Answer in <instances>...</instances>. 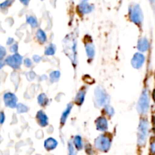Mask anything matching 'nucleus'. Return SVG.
I'll list each match as a JSON object with an SVG mask.
<instances>
[{
  "label": "nucleus",
  "mask_w": 155,
  "mask_h": 155,
  "mask_svg": "<svg viewBox=\"0 0 155 155\" xmlns=\"http://www.w3.org/2000/svg\"><path fill=\"white\" fill-rule=\"evenodd\" d=\"M148 127H149V124H148V120L145 119L141 120L139 125V129H138V145L139 146L142 147L146 143Z\"/></svg>",
  "instance_id": "f257e3e1"
},
{
  "label": "nucleus",
  "mask_w": 155,
  "mask_h": 155,
  "mask_svg": "<svg viewBox=\"0 0 155 155\" xmlns=\"http://www.w3.org/2000/svg\"><path fill=\"white\" fill-rule=\"evenodd\" d=\"M110 145H111V140L109 136H105V135H101L98 136L95 141V148L102 152H107L110 149Z\"/></svg>",
  "instance_id": "f03ea898"
},
{
  "label": "nucleus",
  "mask_w": 155,
  "mask_h": 155,
  "mask_svg": "<svg viewBox=\"0 0 155 155\" xmlns=\"http://www.w3.org/2000/svg\"><path fill=\"white\" fill-rule=\"evenodd\" d=\"M95 103L100 107L107 105L110 101V97L107 92L101 87L98 86L95 91Z\"/></svg>",
  "instance_id": "7ed1b4c3"
},
{
  "label": "nucleus",
  "mask_w": 155,
  "mask_h": 155,
  "mask_svg": "<svg viewBox=\"0 0 155 155\" xmlns=\"http://www.w3.org/2000/svg\"><path fill=\"white\" fill-rule=\"evenodd\" d=\"M138 110L142 114H145L148 112L149 108V95L147 89H144L139 99L137 106Z\"/></svg>",
  "instance_id": "20e7f679"
},
{
  "label": "nucleus",
  "mask_w": 155,
  "mask_h": 155,
  "mask_svg": "<svg viewBox=\"0 0 155 155\" xmlns=\"http://www.w3.org/2000/svg\"><path fill=\"white\" fill-rule=\"evenodd\" d=\"M130 18L133 23L137 25H140L143 21V14L139 5H135L130 8Z\"/></svg>",
  "instance_id": "39448f33"
},
{
  "label": "nucleus",
  "mask_w": 155,
  "mask_h": 155,
  "mask_svg": "<svg viewBox=\"0 0 155 155\" xmlns=\"http://www.w3.org/2000/svg\"><path fill=\"white\" fill-rule=\"evenodd\" d=\"M22 56L16 53V54L8 56L5 59V64H7L8 65H9L11 68H14V69H18L21 66V63H22Z\"/></svg>",
  "instance_id": "423d86ee"
},
{
  "label": "nucleus",
  "mask_w": 155,
  "mask_h": 155,
  "mask_svg": "<svg viewBox=\"0 0 155 155\" xmlns=\"http://www.w3.org/2000/svg\"><path fill=\"white\" fill-rule=\"evenodd\" d=\"M17 101H18V98H17L16 95L12 92H7L4 95V101L7 107H11V108L17 107L18 105Z\"/></svg>",
  "instance_id": "0eeeda50"
},
{
  "label": "nucleus",
  "mask_w": 155,
  "mask_h": 155,
  "mask_svg": "<svg viewBox=\"0 0 155 155\" xmlns=\"http://www.w3.org/2000/svg\"><path fill=\"white\" fill-rule=\"evenodd\" d=\"M145 60V56H144L142 53H136V54H134L133 58H132V66L134 68H136V69H139V68H142V66L143 65Z\"/></svg>",
  "instance_id": "6e6552de"
},
{
  "label": "nucleus",
  "mask_w": 155,
  "mask_h": 155,
  "mask_svg": "<svg viewBox=\"0 0 155 155\" xmlns=\"http://www.w3.org/2000/svg\"><path fill=\"white\" fill-rule=\"evenodd\" d=\"M94 8V6L92 5L89 4L88 2H82L78 5V11L80 13L85 15V14H89L92 12Z\"/></svg>",
  "instance_id": "1a4fd4ad"
},
{
  "label": "nucleus",
  "mask_w": 155,
  "mask_h": 155,
  "mask_svg": "<svg viewBox=\"0 0 155 155\" xmlns=\"http://www.w3.org/2000/svg\"><path fill=\"white\" fill-rule=\"evenodd\" d=\"M96 128L97 130H99V131L104 132L107 130V127H108V124H107V120L105 117H100L98 119L96 120Z\"/></svg>",
  "instance_id": "9d476101"
},
{
  "label": "nucleus",
  "mask_w": 155,
  "mask_h": 155,
  "mask_svg": "<svg viewBox=\"0 0 155 155\" xmlns=\"http://www.w3.org/2000/svg\"><path fill=\"white\" fill-rule=\"evenodd\" d=\"M36 119L41 127H46L48 124V118L42 110H39L36 114Z\"/></svg>",
  "instance_id": "9b49d317"
},
{
  "label": "nucleus",
  "mask_w": 155,
  "mask_h": 155,
  "mask_svg": "<svg viewBox=\"0 0 155 155\" xmlns=\"http://www.w3.org/2000/svg\"><path fill=\"white\" fill-rule=\"evenodd\" d=\"M138 49L141 51H146L149 48V42L147 39V38L143 37L139 39L138 42Z\"/></svg>",
  "instance_id": "f8f14e48"
},
{
  "label": "nucleus",
  "mask_w": 155,
  "mask_h": 155,
  "mask_svg": "<svg viewBox=\"0 0 155 155\" xmlns=\"http://www.w3.org/2000/svg\"><path fill=\"white\" fill-rule=\"evenodd\" d=\"M58 145V142L53 138H48L45 141V143H44V146L45 148L48 151H51V150H54V148L57 147Z\"/></svg>",
  "instance_id": "ddd939ff"
},
{
  "label": "nucleus",
  "mask_w": 155,
  "mask_h": 155,
  "mask_svg": "<svg viewBox=\"0 0 155 155\" xmlns=\"http://www.w3.org/2000/svg\"><path fill=\"white\" fill-rule=\"evenodd\" d=\"M85 48H86V54L89 58H92L95 55V47L91 42H86L85 44Z\"/></svg>",
  "instance_id": "4468645a"
},
{
  "label": "nucleus",
  "mask_w": 155,
  "mask_h": 155,
  "mask_svg": "<svg viewBox=\"0 0 155 155\" xmlns=\"http://www.w3.org/2000/svg\"><path fill=\"white\" fill-rule=\"evenodd\" d=\"M71 109H72V104H69L67 106L66 109H65L64 111L63 112L61 115V124H64L66 122L67 119H68V116H69L70 113L71 111Z\"/></svg>",
  "instance_id": "2eb2a0df"
},
{
  "label": "nucleus",
  "mask_w": 155,
  "mask_h": 155,
  "mask_svg": "<svg viewBox=\"0 0 155 155\" xmlns=\"http://www.w3.org/2000/svg\"><path fill=\"white\" fill-rule=\"evenodd\" d=\"M36 38H37L38 41H39L40 43H44V42L46 41L47 39L46 34H45V32H44L42 30H41V29H39V30H37V32H36Z\"/></svg>",
  "instance_id": "dca6fc26"
},
{
  "label": "nucleus",
  "mask_w": 155,
  "mask_h": 155,
  "mask_svg": "<svg viewBox=\"0 0 155 155\" xmlns=\"http://www.w3.org/2000/svg\"><path fill=\"white\" fill-rule=\"evenodd\" d=\"M85 95H86V92L83 90L80 91V92L77 93L75 98V102L77 103L78 105H81V104H83L85 99Z\"/></svg>",
  "instance_id": "f3484780"
},
{
  "label": "nucleus",
  "mask_w": 155,
  "mask_h": 155,
  "mask_svg": "<svg viewBox=\"0 0 155 155\" xmlns=\"http://www.w3.org/2000/svg\"><path fill=\"white\" fill-rule=\"evenodd\" d=\"M38 102H39V105L41 106H45L47 105L48 103V99L45 94L42 93L38 96Z\"/></svg>",
  "instance_id": "a211bd4d"
},
{
  "label": "nucleus",
  "mask_w": 155,
  "mask_h": 155,
  "mask_svg": "<svg viewBox=\"0 0 155 155\" xmlns=\"http://www.w3.org/2000/svg\"><path fill=\"white\" fill-rule=\"evenodd\" d=\"M74 143L77 150H81L83 148V140L80 136H76L74 138Z\"/></svg>",
  "instance_id": "6ab92c4d"
},
{
  "label": "nucleus",
  "mask_w": 155,
  "mask_h": 155,
  "mask_svg": "<svg viewBox=\"0 0 155 155\" xmlns=\"http://www.w3.org/2000/svg\"><path fill=\"white\" fill-rule=\"evenodd\" d=\"M56 47L55 45L53 44H50L46 47L45 50V55H53L55 53Z\"/></svg>",
  "instance_id": "aec40b11"
},
{
  "label": "nucleus",
  "mask_w": 155,
  "mask_h": 155,
  "mask_svg": "<svg viewBox=\"0 0 155 155\" xmlns=\"http://www.w3.org/2000/svg\"><path fill=\"white\" fill-rule=\"evenodd\" d=\"M27 21L32 27H33V28H35V27H36L38 26V21L37 20H36V18H34V17L30 16V15L27 16Z\"/></svg>",
  "instance_id": "412c9836"
},
{
  "label": "nucleus",
  "mask_w": 155,
  "mask_h": 155,
  "mask_svg": "<svg viewBox=\"0 0 155 155\" xmlns=\"http://www.w3.org/2000/svg\"><path fill=\"white\" fill-rule=\"evenodd\" d=\"M61 76V73L59 71H53L50 74V80L52 83H54V82H57L58 80L59 77Z\"/></svg>",
  "instance_id": "4be33fe9"
},
{
  "label": "nucleus",
  "mask_w": 155,
  "mask_h": 155,
  "mask_svg": "<svg viewBox=\"0 0 155 155\" xmlns=\"http://www.w3.org/2000/svg\"><path fill=\"white\" fill-rule=\"evenodd\" d=\"M28 107H27L26 105H24V104H21V103H19V104L17 105V110H18V113L21 114V113H26V112L28 111Z\"/></svg>",
  "instance_id": "5701e85b"
},
{
  "label": "nucleus",
  "mask_w": 155,
  "mask_h": 155,
  "mask_svg": "<svg viewBox=\"0 0 155 155\" xmlns=\"http://www.w3.org/2000/svg\"><path fill=\"white\" fill-rule=\"evenodd\" d=\"M68 151H69V155H77L76 154V151L75 149H74V145H73L71 142L68 143Z\"/></svg>",
  "instance_id": "b1692460"
},
{
  "label": "nucleus",
  "mask_w": 155,
  "mask_h": 155,
  "mask_svg": "<svg viewBox=\"0 0 155 155\" xmlns=\"http://www.w3.org/2000/svg\"><path fill=\"white\" fill-rule=\"evenodd\" d=\"M105 112L107 113V115H109V116H113L114 114V108L112 107H110V106H107V107H105Z\"/></svg>",
  "instance_id": "393cba45"
},
{
  "label": "nucleus",
  "mask_w": 155,
  "mask_h": 155,
  "mask_svg": "<svg viewBox=\"0 0 155 155\" xmlns=\"http://www.w3.org/2000/svg\"><path fill=\"white\" fill-rule=\"evenodd\" d=\"M6 54V50L5 49V48L3 46L0 47V58L1 59H3V58L5 56Z\"/></svg>",
  "instance_id": "a878e982"
},
{
  "label": "nucleus",
  "mask_w": 155,
  "mask_h": 155,
  "mask_svg": "<svg viewBox=\"0 0 155 155\" xmlns=\"http://www.w3.org/2000/svg\"><path fill=\"white\" fill-rule=\"evenodd\" d=\"M27 77L28 78V80H33L35 78V77H36V74H35V73L33 71H30V72H28Z\"/></svg>",
  "instance_id": "bb28decb"
},
{
  "label": "nucleus",
  "mask_w": 155,
  "mask_h": 155,
  "mask_svg": "<svg viewBox=\"0 0 155 155\" xmlns=\"http://www.w3.org/2000/svg\"><path fill=\"white\" fill-rule=\"evenodd\" d=\"M24 65H25V66L27 67V68H30V67L32 66L31 60H30V59H29V58L24 59Z\"/></svg>",
  "instance_id": "cd10ccee"
},
{
  "label": "nucleus",
  "mask_w": 155,
  "mask_h": 155,
  "mask_svg": "<svg viewBox=\"0 0 155 155\" xmlns=\"http://www.w3.org/2000/svg\"><path fill=\"white\" fill-rule=\"evenodd\" d=\"M150 150H151V152L153 154L155 155V140L153 141L151 143V147H150Z\"/></svg>",
  "instance_id": "c85d7f7f"
},
{
  "label": "nucleus",
  "mask_w": 155,
  "mask_h": 155,
  "mask_svg": "<svg viewBox=\"0 0 155 155\" xmlns=\"http://www.w3.org/2000/svg\"><path fill=\"white\" fill-rule=\"evenodd\" d=\"M12 1H6V2H2L1 4V8H4L5 7H8V5L12 4Z\"/></svg>",
  "instance_id": "c756f323"
},
{
  "label": "nucleus",
  "mask_w": 155,
  "mask_h": 155,
  "mask_svg": "<svg viewBox=\"0 0 155 155\" xmlns=\"http://www.w3.org/2000/svg\"><path fill=\"white\" fill-rule=\"evenodd\" d=\"M18 45H17V44H14V45H12V46L11 47V51H12V52H16V51H18Z\"/></svg>",
  "instance_id": "7c9ffc66"
},
{
  "label": "nucleus",
  "mask_w": 155,
  "mask_h": 155,
  "mask_svg": "<svg viewBox=\"0 0 155 155\" xmlns=\"http://www.w3.org/2000/svg\"><path fill=\"white\" fill-rule=\"evenodd\" d=\"M33 60H34L35 62H37V63H39V62L41 61V57L36 54V55L33 56Z\"/></svg>",
  "instance_id": "2f4dec72"
},
{
  "label": "nucleus",
  "mask_w": 155,
  "mask_h": 155,
  "mask_svg": "<svg viewBox=\"0 0 155 155\" xmlns=\"http://www.w3.org/2000/svg\"><path fill=\"white\" fill-rule=\"evenodd\" d=\"M1 124H3L4 123V120H5V114L3 112H1Z\"/></svg>",
  "instance_id": "473e14b6"
},
{
  "label": "nucleus",
  "mask_w": 155,
  "mask_h": 155,
  "mask_svg": "<svg viewBox=\"0 0 155 155\" xmlns=\"http://www.w3.org/2000/svg\"><path fill=\"white\" fill-rule=\"evenodd\" d=\"M13 42H14V39H12V38H9L7 41V44L8 45H10V44L13 43Z\"/></svg>",
  "instance_id": "72a5a7b5"
},
{
  "label": "nucleus",
  "mask_w": 155,
  "mask_h": 155,
  "mask_svg": "<svg viewBox=\"0 0 155 155\" xmlns=\"http://www.w3.org/2000/svg\"><path fill=\"white\" fill-rule=\"evenodd\" d=\"M21 2L23 3V4H24V5H28V3H29V1H27V2Z\"/></svg>",
  "instance_id": "f704fd0d"
},
{
  "label": "nucleus",
  "mask_w": 155,
  "mask_h": 155,
  "mask_svg": "<svg viewBox=\"0 0 155 155\" xmlns=\"http://www.w3.org/2000/svg\"><path fill=\"white\" fill-rule=\"evenodd\" d=\"M153 98H154V100L155 101V90L154 91V92H153Z\"/></svg>",
  "instance_id": "c9c22d12"
},
{
  "label": "nucleus",
  "mask_w": 155,
  "mask_h": 155,
  "mask_svg": "<svg viewBox=\"0 0 155 155\" xmlns=\"http://www.w3.org/2000/svg\"><path fill=\"white\" fill-rule=\"evenodd\" d=\"M153 124H154V131H155V118L154 119V120H153Z\"/></svg>",
  "instance_id": "e433bc0d"
}]
</instances>
